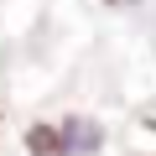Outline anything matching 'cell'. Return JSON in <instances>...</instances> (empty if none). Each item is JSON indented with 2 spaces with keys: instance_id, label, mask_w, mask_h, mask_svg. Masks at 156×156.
I'll return each mask as SVG.
<instances>
[{
  "instance_id": "cell-1",
  "label": "cell",
  "mask_w": 156,
  "mask_h": 156,
  "mask_svg": "<svg viewBox=\"0 0 156 156\" xmlns=\"http://www.w3.org/2000/svg\"><path fill=\"white\" fill-rule=\"evenodd\" d=\"M62 140H68V151H99L104 146V130L94 125V120H83V115H73V120H62Z\"/></svg>"
},
{
  "instance_id": "cell-2",
  "label": "cell",
  "mask_w": 156,
  "mask_h": 156,
  "mask_svg": "<svg viewBox=\"0 0 156 156\" xmlns=\"http://www.w3.org/2000/svg\"><path fill=\"white\" fill-rule=\"evenodd\" d=\"M26 151L31 156H73L62 140V125H31L26 130Z\"/></svg>"
},
{
  "instance_id": "cell-3",
  "label": "cell",
  "mask_w": 156,
  "mask_h": 156,
  "mask_svg": "<svg viewBox=\"0 0 156 156\" xmlns=\"http://www.w3.org/2000/svg\"><path fill=\"white\" fill-rule=\"evenodd\" d=\"M104 5H115V11H125V5H140V0H104Z\"/></svg>"
}]
</instances>
